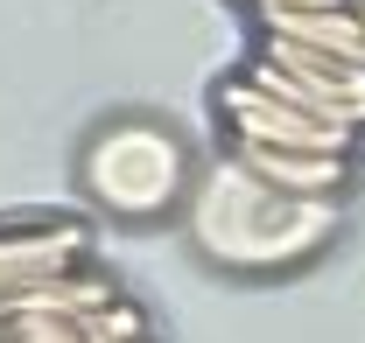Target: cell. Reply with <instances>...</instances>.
I'll use <instances>...</instances> for the list:
<instances>
[{"label": "cell", "instance_id": "6", "mask_svg": "<svg viewBox=\"0 0 365 343\" xmlns=\"http://www.w3.org/2000/svg\"><path fill=\"white\" fill-rule=\"evenodd\" d=\"M351 7H359V21H365V0H351Z\"/></svg>", "mask_w": 365, "mask_h": 343}, {"label": "cell", "instance_id": "5", "mask_svg": "<svg viewBox=\"0 0 365 343\" xmlns=\"http://www.w3.org/2000/svg\"><path fill=\"white\" fill-rule=\"evenodd\" d=\"M253 7H351V0H253Z\"/></svg>", "mask_w": 365, "mask_h": 343}, {"label": "cell", "instance_id": "3", "mask_svg": "<svg viewBox=\"0 0 365 343\" xmlns=\"http://www.w3.org/2000/svg\"><path fill=\"white\" fill-rule=\"evenodd\" d=\"M85 246L91 231L85 224H49V217H21V224H0V301L21 295V287H36L49 273H71V266H85Z\"/></svg>", "mask_w": 365, "mask_h": 343}, {"label": "cell", "instance_id": "1", "mask_svg": "<svg viewBox=\"0 0 365 343\" xmlns=\"http://www.w3.org/2000/svg\"><path fill=\"white\" fill-rule=\"evenodd\" d=\"M218 112H225L232 140H253V147H281V154H351L359 147V127H330L302 105H281L267 91H253L246 78H232L218 91Z\"/></svg>", "mask_w": 365, "mask_h": 343}, {"label": "cell", "instance_id": "2", "mask_svg": "<svg viewBox=\"0 0 365 343\" xmlns=\"http://www.w3.org/2000/svg\"><path fill=\"white\" fill-rule=\"evenodd\" d=\"M176 147H162L155 133H113L91 147V189L113 211H162L176 196Z\"/></svg>", "mask_w": 365, "mask_h": 343}, {"label": "cell", "instance_id": "4", "mask_svg": "<svg viewBox=\"0 0 365 343\" xmlns=\"http://www.w3.org/2000/svg\"><path fill=\"white\" fill-rule=\"evenodd\" d=\"M232 169H246L253 182H267L295 204H323L344 189L351 154H281V147H253V140H232Z\"/></svg>", "mask_w": 365, "mask_h": 343}]
</instances>
